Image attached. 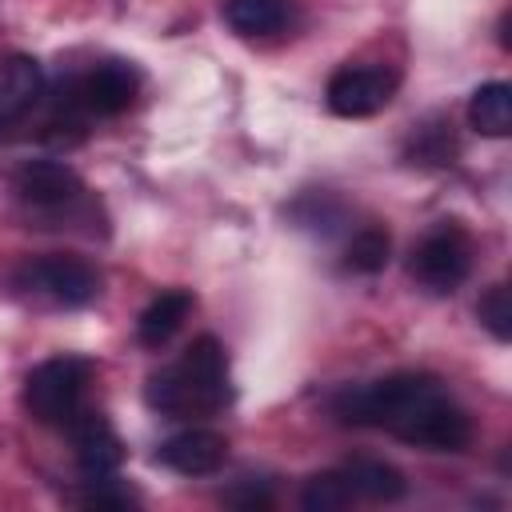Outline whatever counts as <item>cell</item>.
<instances>
[{
	"instance_id": "1",
	"label": "cell",
	"mask_w": 512,
	"mask_h": 512,
	"mask_svg": "<svg viewBox=\"0 0 512 512\" xmlns=\"http://www.w3.org/2000/svg\"><path fill=\"white\" fill-rule=\"evenodd\" d=\"M332 412L340 424L384 428L388 436L428 448V452H464L472 440L468 412L448 396L436 376L396 372L368 384H348L336 392Z\"/></svg>"
},
{
	"instance_id": "2",
	"label": "cell",
	"mask_w": 512,
	"mask_h": 512,
	"mask_svg": "<svg viewBox=\"0 0 512 512\" xmlns=\"http://www.w3.org/2000/svg\"><path fill=\"white\" fill-rule=\"evenodd\" d=\"M144 400H148V408H156L164 416H176V420L220 412L232 400L224 344L216 336H196L176 364L148 376Z\"/></svg>"
},
{
	"instance_id": "3",
	"label": "cell",
	"mask_w": 512,
	"mask_h": 512,
	"mask_svg": "<svg viewBox=\"0 0 512 512\" xmlns=\"http://www.w3.org/2000/svg\"><path fill=\"white\" fill-rule=\"evenodd\" d=\"M92 364L80 356H52L36 364L24 380V408L32 420L48 428H68V420L84 408V388H88Z\"/></svg>"
},
{
	"instance_id": "4",
	"label": "cell",
	"mask_w": 512,
	"mask_h": 512,
	"mask_svg": "<svg viewBox=\"0 0 512 512\" xmlns=\"http://www.w3.org/2000/svg\"><path fill=\"white\" fill-rule=\"evenodd\" d=\"M408 272L420 288L436 292V296H448L456 292L468 272H472V236L456 224V220H444L436 224L428 236H420V244L412 248L408 256Z\"/></svg>"
},
{
	"instance_id": "5",
	"label": "cell",
	"mask_w": 512,
	"mask_h": 512,
	"mask_svg": "<svg viewBox=\"0 0 512 512\" xmlns=\"http://www.w3.org/2000/svg\"><path fill=\"white\" fill-rule=\"evenodd\" d=\"M16 284L60 308H84L100 296V272L84 256H72V252H48V256L20 264Z\"/></svg>"
},
{
	"instance_id": "6",
	"label": "cell",
	"mask_w": 512,
	"mask_h": 512,
	"mask_svg": "<svg viewBox=\"0 0 512 512\" xmlns=\"http://www.w3.org/2000/svg\"><path fill=\"white\" fill-rule=\"evenodd\" d=\"M396 84H400V76L384 64H348L328 80V108L348 120L376 116L380 108L392 104Z\"/></svg>"
},
{
	"instance_id": "7",
	"label": "cell",
	"mask_w": 512,
	"mask_h": 512,
	"mask_svg": "<svg viewBox=\"0 0 512 512\" xmlns=\"http://www.w3.org/2000/svg\"><path fill=\"white\" fill-rule=\"evenodd\" d=\"M12 188L24 204L40 208V212H56V208H68L84 196V180L60 164V160H28L16 168L12 176Z\"/></svg>"
},
{
	"instance_id": "8",
	"label": "cell",
	"mask_w": 512,
	"mask_h": 512,
	"mask_svg": "<svg viewBox=\"0 0 512 512\" xmlns=\"http://www.w3.org/2000/svg\"><path fill=\"white\" fill-rule=\"evenodd\" d=\"M72 92H76V100H80V108H84L88 116H120V112L136 100L140 76H136V68L124 64V60H104V64H96L92 72H84V76L72 84Z\"/></svg>"
},
{
	"instance_id": "9",
	"label": "cell",
	"mask_w": 512,
	"mask_h": 512,
	"mask_svg": "<svg viewBox=\"0 0 512 512\" xmlns=\"http://www.w3.org/2000/svg\"><path fill=\"white\" fill-rule=\"evenodd\" d=\"M68 436H72V452L84 476H112L124 464V440L96 408H80L68 420Z\"/></svg>"
},
{
	"instance_id": "10",
	"label": "cell",
	"mask_w": 512,
	"mask_h": 512,
	"mask_svg": "<svg viewBox=\"0 0 512 512\" xmlns=\"http://www.w3.org/2000/svg\"><path fill=\"white\" fill-rule=\"evenodd\" d=\"M224 460H228V440L208 428L180 432L156 448V464H164L180 476H212L224 468Z\"/></svg>"
},
{
	"instance_id": "11",
	"label": "cell",
	"mask_w": 512,
	"mask_h": 512,
	"mask_svg": "<svg viewBox=\"0 0 512 512\" xmlns=\"http://www.w3.org/2000/svg\"><path fill=\"white\" fill-rule=\"evenodd\" d=\"M220 12L236 36H276L296 20L300 0H224Z\"/></svg>"
},
{
	"instance_id": "12",
	"label": "cell",
	"mask_w": 512,
	"mask_h": 512,
	"mask_svg": "<svg viewBox=\"0 0 512 512\" xmlns=\"http://www.w3.org/2000/svg\"><path fill=\"white\" fill-rule=\"evenodd\" d=\"M40 92H44L40 64L32 56H4L0 60V128L32 112Z\"/></svg>"
},
{
	"instance_id": "13",
	"label": "cell",
	"mask_w": 512,
	"mask_h": 512,
	"mask_svg": "<svg viewBox=\"0 0 512 512\" xmlns=\"http://www.w3.org/2000/svg\"><path fill=\"white\" fill-rule=\"evenodd\" d=\"M340 476H344V484L352 488L356 500H372V504H392V500H400V496L408 492L404 472H400L396 464L372 460V456L348 460V464L340 468Z\"/></svg>"
},
{
	"instance_id": "14",
	"label": "cell",
	"mask_w": 512,
	"mask_h": 512,
	"mask_svg": "<svg viewBox=\"0 0 512 512\" xmlns=\"http://www.w3.org/2000/svg\"><path fill=\"white\" fill-rule=\"evenodd\" d=\"M188 312H192V292H184V288L160 292V296L140 312V320H136V336H140V344H144V348H160V344H168V340L180 332V324L188 320Z\"/></svg>"
},
{
	"instance_id": "15",
	"label": "cell",
	"mask_w": 512,
	"mask_h": 512,
	"mask_svg": "<svg viewBox=\"0 0 512 512\" xmlns=\"http://www.w3.org/2000/svg\"><path fill=\"white\" fill-rule=\"evenodd\" d=\"M468 124L480 132V136H508L512 132V88L504 80H488L472 92L468 100Z\"/></svg>"
},
{
	"instance_id": "16",
	"label": "cell",
	"mask_w": 512,
	"mask_h": 512,
	"mask_svg": "<svg viewBox=\"0 0 512 512\" xmlns=\"http://www.w3.org/2000/svg\"><path fill=\"white\" fill-rule=\"evenodd\" d=\"M72 504L80 508H108V512H124V508H140V492H132L128 484L112 476H84V484L76 492H68Z\"/></svg>"
},
{
	"instance_id": "17",
	"label": "cell",
	"mask_w": 512,
	"mask_h": 512,
	"mask_svg": "<svg viewBox=\"0 0 512 512\" xmlns=\"http://www.w3.org/2000/svg\"><path fill=\"white\" fill-rule=\"evenodd\" d=\"M388 252H392L388 232H384L380 224H368V228H360V232L348 240V248H344V268H348V272H360V276H372V272H380V268L388 264Z\"/></svg>"
},
{
	"instance_id": "18",
	"label": "cell",
	"mask_w": 512,
	"mask_h": 512,
	"mask_svg": "<svg viewBox=\"0 0 512 512\" xmlns=\"http://www.w3.org/2000/svg\"><path fill=\"white\" fill-rule=\"evenodd\" d=\"M356 496H352V488L344 484V476H340V468L336 472H316L308 484H304V492H300V504L308 508V512H340V508H348Z\"/></svg>"
},
{
	"instance_id": "19",
	"label": "cell",
	"mask_w": 512,
	"mask_h": 512,
	"mask_svg": "<svg viewBox=\"0 0 512 512\" xmlns=\"http://www.w3.org/2000/svg\"><path fill=\"white\" fill-rule=\"evenodd\" d=\"M476 316H480V324H484L500 344L512 340V296H508V284H492V288L480 296Z\"/></svg>"
},
{
	"instance_id": "20",
	"label": "cell",
	"mask_w": 512,
	"mask_h": 512,
	"mask_svg": "<svg viewBox=\"0 0 512 512\" xmlns=\"http://www.w3.org/2000/svg\"><path fill=\"white\" fill-rule=\"evenodd\" d=\"M448 128H452V124H424V128H416L412 148H408L412 164H448V156L456 152Z\"/></svg>"
},
{
	"instance_id": "21",
	"label": "cell",
	"mask_w": 512,
	"mask_h": 512,
	"mask_svg": "<svg viewBox=\"0 0 512 512\" xmlns=\"http://www.w3.org/2000/svg\"><path fill=\"white\" fill-rule=\"evenodd\" d=\"M292 216L304 224V228H324V232H332L340 220H344V204L340 200H332V196H304V200H296L292 204Z\"/></svg>"
},
{
	"instance_id": "22",
	"label": "cell",
	"mask_w": 512,
	"mask_h": 512,
	"mask_svg": "<svg viewBox=\"0 0 512 512\" xmlns=\"http://www.w3.org/2000/svg\"><path fill=\"white\" fill-rule=\"evenodd\" d=\"M224 504L244 508V512H264V508H272V484L268 480H256V476H244L240 484H232L224 492Z\"/></svg>"
}]
</instances>
